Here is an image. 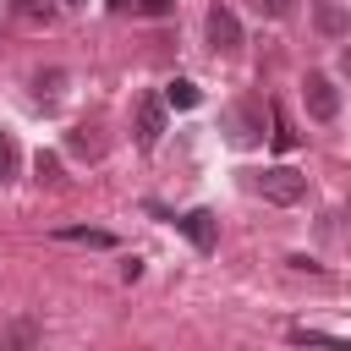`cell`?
I'll return each mask as SVG.
<instances>
[{
	"label": "cell",
	"mask_w": 351,
	"mask_h": 351,
	"mask_svg": "<svg viewBox=\"0 0 351 351\" xmlns=\"http://www.w3.org/2000/svg\"><path fill=\"white\" fill-rule=\"evenodd\" d=\"M203 33H208V49H214V55H236V49H241V22H236L230 5H208Z\"/></svg>",
	"instance_id": "cell-2"
},
{
	"label": "cell",
	"mask_w": 351,
	"mask_h": 351,
	"mask_svg": "<svg viewBox=\"0 0 351 351\" xmlns=\"http://www.w3.org/2000/svg\"><path fill=\"white\" fill-rule=\"evenodd\" d=\"M252 5H258L263 16H291V5H296V0H252Z\"/></svg>",
	"instance_id": "cell-17"
},
{
	"label": "cell",
	"mask_w": 351,
	"mask_h": 351,
	"mask_svg": "<svg viewBox=\"0 0 351 351\" xmlns=\"http://www.w3.org/2000/svg\"><path fill=\"white\" fill-rule=\"evenodd\" d=\"M203 93H197V82H186V77H176V82H165V104L170 110H192Z\"/></svg>",
	"instance_id": "cell-9"
},
{
	"label": "cell",
	"mask_w": 351,
	"mask_h": 351,
	"mask_svg": "<svg viewBox=\"0 0 351 351\" xmlns=\"http://www.w3.org/2000/svg\"><path fill=\"white\" fill-rule=\"evenodd\" d=\"M176 230H181V236H186L197 252H214V247H219V219H214L208 208H192V214H181V219H176Z\"/></svg>",
	"instance_id": "cell-5"
},
{
	"label": "cell",
	"mask_w": 351,
	"mask_h": 351,
	"mask_svg": "<svg viewBox=\"0 0 351 351\" xmlns=\"http://www.w3.org/2000/svg\"><path fill=\"white\" fill-rule=\"evenodd\" d=\"M33 170H38V181H44V186H55V181H60V159H55V154H38V159H33Z\"/></svg>",
	"instance_id": "cell-14"
},
{
	"label": "cell",
	"mask_w": 351,
	"mask_h": 351,
	"mask_svg": "<svg viewBox=\"0 0 351 351\" xmlns=\"http://www.w3.org/2000/svg\"><path fill=\"white\" fill-rule=\"evenodd\" d=\"M16 170H22V148H16V137H11V132H0V186H5V181H16Z\"/></svg>",
	"instance_id": "cell-10"
},
{
	"label": "cell",
	"mask_w": 351,
	"mask_h": 351,
	"mask_svg": "<svg viewBox=\"0 0 351 351\" xmlns=\"http://www.w3.org/2000/svg\"><path fill=\"white\" fill-rule=\"evenodd\" d=\"M340 71H346V77H351V44H346V49H340Z\"/></svg>",
	"instance_id": "cell-18"
},
{
	"label": "cell",
	"mask_w": 351,
	"mask_h": 351,
	"mask_svg": "<svg viewBox=\"0 0 351 351\" xmlns=\"http://www.w3.org/2000/svg\"><path fill=\"white\" fill-rule=\"evenodd\" d=\"M60 241H88V247H110V230H82V225H66V230H55Z\"/></svg>",
	"instance_id": "cell-12"
},
{
	"label": "cell",
	"mask_w": 351,
	"mask_h": 351,
	"mask_svg": "<svg viewBox=\"0 0 351 351\" xmlns=\"http://www.w3.org/2000/svg\"><path fill=\"white\" fill-rule=\"evenodd\" d=\"M252 186L263 192V203H280V208H291V203H302V197H307V176H302V170H291V165H269Z\"/></svg>",
	"instance_id": "cell-1"
},
{
	"label": "cell",
	"mask_w": 351,
	"mask_h": 351,
	"mask_svg": "<svg viewBox=\"0 0 351 351\" xmlns=\"http://www.w3.org/2000/svg\"><path fill=\"white\" fill-rule=\"evenodd\" d=\"M269 137H274V148H296V132H291V121H285L280 104H274V132H269Z\"/></svg>",
	"instance_id": "cell-13"
},
{
	"label": "cell",
	"mask_w": 351,
	"mask_h": 351,
	"mask_svg": "<svg viewBox=\"0 0 351 351\" xmlns=\"http://www.w3.org/2000/svg\"><path fill=\"white\" fill-rule=\"evenodd\" d=\"M302 99H307V115H313V121H335V115H340V93H335V82H329L324 71H307Z\"/></svg>",
	"instance_id": "cell-4"
},
{
	"label": "cell",
	"mask_w": 351,
	"mask_h": 351,
	"mask_svg": "<svg viewBox=\"0 0 351 351\" xmlns=\"http://www.w3.org/2000/svg\"><path fill=\"white\" fill-rule=\"evenodd\" d=\"M66 148H71L77 159H99V154H104V137H99V126H77V132L66 137Z\"/></svg>",
	"instance_id": "cell-8"
},
{
	"label": "cell",
	"mask_w": 351,
	"mask_h": 351,
	"mask_svg": "<svg viewBox=\"0 0 351 351\" xmlns=\"http://www.w3.org/2000/svg\"><path fill=\"white\" fill-rule=\"evenodd\" d=\"M165 137V99H137V148H159Z\"/></svg>",
	"instance_id": "cell-6"
},
{
	"label": "cell",
	"mask_w": 351,
	"mask_h": 351,
	"mask_svg": "<svg viewBox=\"0 0 351 351\" xmlns=\"http://www.w3.org/2000/svg\"><path fill=\"white\" fill-rule=\"evenodd\" d=\"M313 22L324 38H351V5L346 0H313Z\"/></svg>",
	"instance_id": "cell-7"
},
{
	"label": "cell",
	"mask_w": 351,
	"mask_h": 351,
	"mask_svg": "<svg viewBox=\"0 0 351 351\" xmlns=\"http://www.w3.org/2000/svg\"><path fill=\"white\" fill-rule=\"evenodd\" d=\"M60 5H88V0H60Z\"/></svg>",
	"instance_id": "cell-19"
},
{
	"label": "cell",
	"mask_w": 351,
	"mask_h": 351,
	"mask_svg": "<svg viewBox=\"0 0 351 351\" xmlns=\"http://www.w3.org/2000/svg\"><path fill=\"white\" fill-rule=\"evenodd\" d=\"M60 82H66V71H38V77H33L38 93H60Z\"/></svg>",
	"instance_id": "cell-15"
},
{
	"label": "cell",
	"mask_w": 351,
	"mask_h": 351,
	"mask_svg": "<svg viewBox=\"0 0 351 351\" xmlns=\"http://www.w3.org/2000/svg\"><path fill=\"white\" fill-rule=\"evenodd\" d=\"M16 5V16H27V22H55V11H60V0H11Z\"/></svg>",
	"instance_id": "cell-11"
},
{
	"label": "cell",
	"mask_w": 351,
	"mask_h": 351,
	"mask_svg": "<svg viewBox=\"0 0 351 351\" xmlns=\"http://www.w3.org/2000/svg\"><path fill=\"white\" fill-rule=\"evenodd\" d=\"M137 11H143V16H170L176 0H137Z\"/></svg>",
	"instance_id": "cell-16"
},
{
	"label": "cell",
	"mask_w": 351,
	"mask_h": 351,
	"mask_svg": "<svg viewBox=\"0 0 351 351\" xmlns=\"http://www.w3.org/2000/svg\"><path fill=\"white\" fill-rule=\"evenodd\" d=\"M110 5H115V11H121V5H126V0H110Z\"/></svg>",
	"instance_id": "cell-20"
},
{
	"label": "cell",
	"mask_w": 351,
	"mask_h": 351,
	"mask_svg": "<svg viewBox=\"0 0 351 351\" xmlns=\"http://www.w3.org/2000/svg\"><path fill=\"white\" fill-rule=\"evenodd\" d=\"M225 126H230V143H241V148L263 143V104L258 99H236L225 110Z\"/></svg>",
	"instance_id": "cell-3"
}]
</instances>
